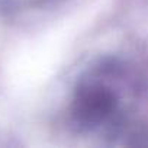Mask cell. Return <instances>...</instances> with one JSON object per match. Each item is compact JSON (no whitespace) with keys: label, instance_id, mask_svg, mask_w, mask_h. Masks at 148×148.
Returning <instances> with one entry per match:
<instances>
[{"label":"cell","instance_id":"6da1fadb","mask_svg":"<svg viewBox=\"0 0 148 148\" xmlns=\"http://www.w3.org/2000/svg\"><path fill=\"white\" fill-rule=\"evenodd\" d=\"M141 90L139 74L126 60L96 58L76 74L67 92L65 125L77 136L109 144L145 136L134 128Z\"/></svg>","mask_w":148,"mask_h":148},{"label":"cell","instance_id":"7a4b0ae2","mask_svg":"<svg viewBox=\"0 0 148 148\" xmlns=\"http://www.w3.org/2000/svg\"><path fill=\"white\" fill-rule=\"evenodd\" d=\"M0 2L13 9H36L55 5L60 0H0Z\"/></svg>","mask_w":148,"mask_h":148}]
</instances>
